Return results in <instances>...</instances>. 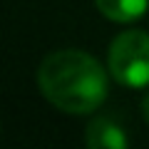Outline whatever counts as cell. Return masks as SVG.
Listing matches in <instances>:
<instances>
[{
	"instance_id": "cell-1",
	"label": "cell",
	"mask_w": 149,
	"mask_h": 149,
	"mask_svg": "<svg viewBox=\"0 0 149 149\" xmlns=\"http://www.w3.org/2000/svg\"><path fill=\"white\" fill-rule=\"evenodd\" d=\"M37 87L52 107L67 114H90L107 97V74L82 50H57L37 70Z\"/></svg>"
},
{
	"instance_id": "cell-5",
	"label": "cell",
	"mask_w": 149,
	"mask_h": 149,
	"mask_svg": "<svg viewBox=\"0 0 149 149\" xmlns=\"http://www.w3.org/2000/svg\"><path fill=\"white\" fill-rule=\"evenodd\" d=\"M142 114H144V119H147V124H149V92L144 95V100H142Z\"/></svg>"
},
{
	"instance_id": "cell-2",
	"label": "cell",
	"mask_w": 149,
	"mask_h": 149,
	"mask_svg": "<svg viewBox=\"0 0 149 149\" xmlns=\"http://www.w3.org/2000/svg\"><path fill=\"white\" fill-rule=\"evenodd\" d=\"M109 72L122 87L142 90L149 85V35L127 30L109 47Z\"/></svg>"
},
{
	"instance_id": "cell-3",
	"label": "cell",
	"mask_w": 149,
	"mask_h": 149,
	"mask_svg": "<svg viewBox=\"0 0 149 149\" xmlns=\"http://www.w3.org/2000/svg\"><path fill=\"white\" fill-rule=\"evenodd\" d=\"M87 147L90 149H127L129 139L119 122L112 117H95L87 124Z\"/></svg>"
},
{
	"instance_id": "cell-4",
	"label": "cell",
	"mask_w": 149,
	"mask_h": 149,
	"mask_svg": "<svg viewBox=\"0 0 149 149\" xmlns=\"http://www.w3.org/2000/svg\"><path fill=\"white\" fill-rule=\"evenodd\" d=\"M97 10L114 22H132L147 13L149 0H95Z\"/></svg>"
}]
</instances>
